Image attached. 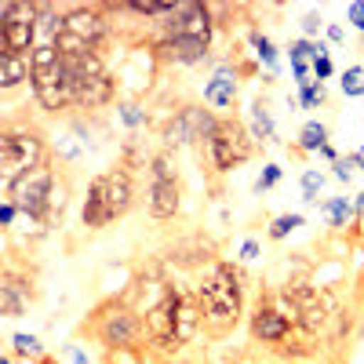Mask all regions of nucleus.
Segmentation results:
<instances>
[{
    "label": "nucleus",
    "mask_w": 364,
    "mask_h": 364,
    "mask_svg": "<svg viewBox=\"0 0 364 364\" xmlns=\"http://www.w3.org/2000/svg\"><path fill=\"white\" fill-rule=\"evenodd\" d=\"M299 26H302V37L310 41V37H317V33H321V15H317V11H306Z\"/></svg>",
    "instance_id": "obj_32"
},
{
    "label": "nucleus",
    "mask_w": 364,
    "mask_h": 364,
    "mask_svg": "<svg viewBox=\"0 0 364 364\" xmlns=\"http://www.w3.org/2000/svg\"><path fill=\"white\" fill-rule=\"evenodd\" d=\"M353 204H357V219H360V223H364V190H360V193H357V197H353Z\"/></svg>",
    "instance_id": "obj_38"
},
{
    "label": "nucleus",
    "mask_w": 364,
    "mask_h": 364,
    "mask_svg": "<svg viewBox=\"0 0 364 364\" xmlns=\"http://www.w3.org/2000/svg\"><path fill=\"white\" fill-rule=\"evenodd\" d=\"M63 353H66V357H70L73 364H91V360H87V353H84V350H80L77 343H66V346H63Z\"/></svg>",
    "instance_id": "obj_36"
},
{
    "label": "nucleus",
    "mask_w": 364,
    "mask_h": 364,
    "mask_svg": "<svg viewBox=\"0 0 364 364\" xmlns=\"http://www.w3.org/2000/svg\"><path fill=\"white\" fill-rule=\"evenodd\" d=\"M48 161H55V149L48 142L44 124L29 117V106L8 109L0 117V175H4V186Z\"/></svg>",
    "instance_id": "obj_4"
},
{
    "label": "nucleus",
    "mask_w": 364,
    "mask_h": 364,
    "mask_svg": "<svg viewBox=\"0 0 364 364\" xmlns=\"http://www.w3.org/2000/svg\"><path fill=\"white\" fill-rule=\"evenodd\" d=\"M29 87H33V102L48 117L73 113V84L55 44H37L29 55Z\"/></svg>",
    "instance_id": "obj_8"
},
{
    "label": "nucleus",
    "mask_w": 364,
    "mask_h": 364,
    "mask_svg": "<svg viewBox=\"0 0 364 364\" xmlns=\"http://www.w3.org/2000/svg\"><path fill=\"white\" fill-rule=\"evenodd\" d=\"M63 63H66V73H70V84H73V113L91 117V113H99V109L117 102V77L109 73L102 55H80V58L63 55Z\"/></svg>",
    "instance_id": "obj_9"
},
{
    "label": "nucleus",
    "mask_w": 364,
    "mask_h": 364,
    "mask_svg": "<svg viewBox=\"0 0 364 364\" xmlns=\"http://www.w3.org/2000/svg\"><path fill=\"white\" fill-rule=\"evenodd\" d=\"M139 200V171H132L128 164H113L106 171H99L87 182L84 193V208H80V223L84 230L99 233L113 223H120L124 215H132V208Z\"/></svg>",
    "instance_id": "obj_5"
},
{
    "label": "nucleus",
    "mask_w": 364,
    "mask_h": 364,
    "mask_svg": "<svg viewBox=\"0 0 364 364\" xmlns=\"http://www.w3.org/2000/svg\"><path fill=\"white\" fill-rule=\"evenodd\" d=\"M117 117L124 120V128L132 135H139V128H149V109L142 102H120L117 106Z\"/></svg>",
    "instance_id": "obj_23"
},
{
    "label": "nucleus",
    "mask_w": 364,
    "mask_h": 364,
    "mask_svg": "<svg viewBox=\"0 0 364 364\" xmlns=\"http://www.w3.org/2000/svg\"><path fill=\"white\" fill-rule=\"evenodd\" d=\"M299 226H306V219H302L299 211H284V215H273V219H269L266 237H269V240H288Z\"/></svg>",
    "instance_id": "obj_21"
},
{
    "label": "nucleus",
    "mask_w": 364,
    "mask_h": 364,
    "mask_svg": "<svg viewBox=\"0 0 364 364\" xmlns=\"http://www.w3.org/2000/svg\"><path fill=\"white\" fill-rule=\"evenodd\" d=\"M295 146L302 149V154H321V149L328 146V124H321V120H306V124L299 128Z\"/></svg>",
    "instance_id": "obj_20"
},
{
    "label": "nucleus",
    "mask_w": 364,
    "mask_h": 364,
    "mask_svg": "<svg viewBox=\"0 0 364 364\" xmlns=\"http://www.w3.org/2000/svg\"><path fill=\"white\" fill-rule=\"evenodd\" d=\"M193 295L200 306V339L226 343L248 321V273L233 259H215L193 281Z\"/></svg>",
    "instance_id": "obj_1"
},
{
    "label": "nucleus",
    "mask_w": 364,
    "mask_h": 364,
    "mask_svg": "<svg viewBox=\"0 0 364 364\" xmlns=\"http://www.w3.org/2000/svg\"><path fill=\"white\" fill-rule=\"evenodd\" d=\"M161 364H204V353H200V346H193L182 357H171V360H161Z\"/></svg>",
    "instance_id": "obj_34"
},
{
    "label": "nucleus",
    "mask_w": 364,
    "mask_h": 364,
    "mask_svg": "<svg viewBox=\"0 0 364 364\" xmlns=\"http://www.w3.org/2000/svg\"><path fill=\"white\" fill-rule=\"evenodd\" d=\"M328 102V91L321 80H310V84H299V106L302 109H321Z\"/></svg>",
    "instance_id": "obj_25"
},
{
    "label": "nucleus",
    "mask_w": 364,
    "mask_h": 364,
    "mask_svg": "<svg viewBox=\"0 0 364 364\" xmlns=\"http://www.w3.org/2000/svg\"><path fill=\"white\" fill-rule=\"evenodd\" d=\"M255 154H259V142L252 139V128L237 113L215 117L211 132L197 146L200 171H204V178L211 182V186H215V193H219V178L230 175V171H237V168H245Z\"/></svg>",
    "instance_id": "obj_6"
},
{
    "label": "nucleus",
    "mask_w": 364,
    "mask_h": 364,
    "mask_svg": "<svg viewBox=\"0 0 364 364\" xmlns=\"http://www.w3.org/2000/svg\"><path fill=\"white\" fill-rule=\"evenodd\" d=\"M248 128H252V139L259 142V149L277 142V124H273V113H269V95H255L252 102V117H248Z\"/></svg>",
    "instance_id": "obj_14"
},
{
    "label": "nucleus",
    "mask_w": 364,
    "mask_h": 364,
    "mask_svg": "<svg viewBox=\"0 0 364 364\" xmlns=\"http://www.w3.org/2000/svg\"><path fill=\"white\" fill-rule=\"evenodd\" d=\"M8 353H15V357H22V360H29V364H37V360L48 353V346H44L37 336H29V331H15V336L8 339Z\"/></svg>",
    "instance_id": "obj_19"
},
{
    "label": "nucleus",
    "mask_w": 364,
    "mask_h": 364,
    "mask_svg": "<svg viewBox=\"0 0 364 364\" xmlns=\"http://www.w3.org/2000/svg\"><path fill=\"white\" fill-rule=\"evenodd\" d=\"M262 255V248H259V240L255 237H248L245 245H240V262H255Z\"/></svg>",
    "instance_id": "obj_33"
},
{
    "label": "nucleus",
    "mask_w": 364,
    "mask_h": 364,
    "mask_svg": "<svg viewBox=\"0 0 364 364\" xmlns=\"http://www.w3.org/2000/svg\"><path fill=\"white\" fill-rule=\"evenodd\" d=\"M200 339V306L193 288L168 281L146 310V346L157 360L182 357Z\"/></svg>",
    "instance_id": "obj_2"
},
{
    "label": "nucleus",
    "mask_w": 364,
    "mask_h": 364,
    "mask_svg": "<svg viewBox=\"0 0 364 364\" xmlns=\"http://www.w3.org/2000/svg\"><path fill=\"white\" fill-rule=\"evenodd\" d=\"M37 364H63V360H58V357H51V353H44V357H41Z\"/></svg>",
    "instance_id": "obj_40"
},
{
    "label": "nucleus",
    "mask_w": 364,
    "mask_h": 364,
    "mask_svg": "<svg viewBox=\"0 0 364 364\" xmlns=\"http://www.w3.org/2000/svg\"><path fill=\"white\" fill-rule=\"evenodd\" d=\"M41 4L33 0H4L0 4V55H33L37 48Z\"/></svg>",
    "instance_id": "obj_11"
},
{
    "label": "nucleus",
    "mask_w": 364,
    "mask_h": 364,
    "mask_svg": "<svg viewBox=\"0 0 364 364\" xmlns=\"http://www.w3.org/2000/svg\"><path fill=\"white\" fill-rule=\"evenodd\" d=\"M353 164H357V171H364V146L353 149Z\"/></svg>",
    "instance_id": "obj_39"
},
{
    "label": "nucleus",
    "mask_w": 364,
    "mask_h": 364,
    "mask_svg": "<svg viewBox=\"0 0 364 364\" xmlns=\"http://www.w3.org/2000/svg\"><path fill=\"white\" fill-rule=\"evenodd\" d=\"M0 314H4L8 321L26 317V314H29V299H26V295H18V291H15V288H8V284H0Z\"/></svg>",
    "instance_id": "obj_22"
},
{
    "label": "nucleus",
    "mask_w": 364,
    "mask_h": 364,
    "mask_svg": "<svg viewBox=\"0 0 364 364\" xmlns=\"http://www.w3.org/2000/svg\"><path fill=\"white\" fill-rule=\"evenodd\" d=\"M277 182H281V168H277V164H262V171H259V178H255V193L273 190Z\"/></svg>",
    "instance_id": "obj_28"
},
{
    "label": "nucleus",
    "mask_w": 364,
    "mask_h": 364,
    "mask_svg": "<svg viewBox=\"0 0 364 364\" xmlns=\"http://www.w3.org/2000/svg\"><path fill=\"white\" fill-rule=\"evenodd\" d=\"M70 193H73V186L66 178V164L58 157L4 186V200H11L29 223H37L41 233H48L51 226H63Z\"/></svg>",
    "instance_id": "obj_3"
},
{
    "label": "nucleus",
    "mask_w": 364,
    "mask_h": 364,
    "mask_svg": "<svg viewBox=\"0 0 364 364\" xmlns=\"http://www.w3.org/2000/svg\"><path fill=\"white\" fill-rule=\"evenodd\" d=\"M237 99H240V77L226 63H219L215 73H211L208 84H204V106L211 113L226 117V113H237Z\"/></svg>",
    "instance_id": "obj_12"
},
{
    "label": "nucleus",
    "mask_w": 364,
    "mask_h": 364,
    "mask_svg": "<svg viewBox=\"0 0 364 364\" xmlns=\"http://www.w3.org/2000/svg\"><path fill=\"white\" fill-rule=\"evenodd\" d=\"M321 215L328 219V226H331V233H350L360 219H357V204L350 200V197H331V200H324L321 204Z\"/></svg>",
    "instance_id": "obj_17"
},
{
    "label": "nucleus",
    "mask_w": 364,
    "mask_h": 364,
    "mask_svg": "<svg viewBox=\"0 0 364 364\" xmlns=\"http://www.w3.org/2000/svg\"><path fill=\"white\" fill-rule=\"evenodd\" d=\"M321 157H324V161H331V164H336V161H339V154H336V146H331V142H328V146L321 149Z\"/></svg>",
    "instance_id": "obj_37"
},
{
    "label": "nucleus",
    "mask_w": 364,
    "mask_h": 364,
    "mask_svg": "<svg viewBox=\"0 0 364 364\" xmlns=\"http://www.w3.org/2000/svg\"><path fill=\"white\" fill-rule=\"evenodd\" d=\"M353 171H357L353 157H339L336 164H331V175H336L339 182H350V178H353Z\"/></svg>",
    "instance_id": "obj_31"
},
{
    "label": "nucleus",
    "mask_w": 364,
    "mask_h": 364,
    "mask_svg": "<svg viewBox=\"0 0 364 364\" xmlns=\"http://www.w3.org/2000/svg\"><path fill=\"white\" fill-rule=\"evenodd\" d=\"M346 22L357 29V33L364 37V0H353V4L346 8Z\"/></svg>",
    "instance_id": "obj_30"
},
{
    "label": "nucleus",
    "mask_w": 364,
    "mask_h": 364,
    "mask_svg": "<svg viewBox=\"0 0 364 364\" xmlns=\"http://www.w3.org/2000/svg\"><path fill=\"white\" fill-rule=\"evenodd\" d=\"M0 284H8L18 295H26L29 306L41 302V269L29 259H22L15 248H8V255H4V266H0Z\"/></svg>",
    "instance_id": "obj_13"
},
{
    "label": "nucleus",
    "mask_w": 364,
    "mask_h": 364,
    "mask_svg": "<svg viewBox=\"0 0 364 364\" xmlns=\"http://www.w3.org/2000/svg\"><path fill=\"white\" fill-rule=\"evenodd\" d=\"M324 37H328L331 44H343V41H346V29H343L339 22H328V26H324Z\"/></svg>",
    "instance_id": "obj_35"
},
{
    "label": "nucleus",
    "mask_w": 364,
    "mask_h": 364,
    "mask_svg": "<svg viewBox=\"0 0 364 364\" xmlns=\"http://www.w3.org/2000/svg\"><path fill=\"white\" fill-rule=\"evenodd\" d=\"M18 215H22V211H18L11 200H4V204H0V230H4L8 237L15 233V219H18Z\"/></svg>",
    "instance_id": "obj_29"
},
{
    "label": "nucleus",
    "mask_w": 364,
    "mask_h": 364,
    "mask_svg": "<svg viewBox=\"0 0 364 364\" xmlns=\"http://www.w3.org/2000/svg\"><path fill=\"white\" fill-rule=\"evenodd\" d=\"M336 77V63H331V51H328V44H321L317 41V63H314V80H331Z\"/></svg>",
    "instance_id": "obj_27"
},
{
    "label": "nucleus",
    "mask_w": 364,
    "mask_h": 364,
    "mask_svg": "<svg viewBox=\"0 0 364 364\" xmlns=\"http://www.w3.org/2000/svg\"><path fill=\"white\" fill-rule=\"evenodd\" d=\"M26 80H29V58L26 55H0V91L11 95Z\"/></svg>",
    "instance_id": "obj_18"
},
{
    "label": "nucleus",
    "mask_w": 364,
    "mask_h": 364,
    "mask_svg": "<svg viewBox=\"0 0 364 364\" xmlns=\"http://www.w3.org/2000/svg\"><path fill=\"white\" fill-rule=\"evenodd\" d=\"M117 26L113 15L106 11V0L99 4H63V33H58L55 48L80 58V55H109L117 48Z\"/></svg>",
    "instance_id": "obj_7"
},
{
    "label": "nucleus",
    "mask_w": 364,
    "mask_h": 364,
    "mask_svg": "<svg viewBox=\"0 0 364 364\" xmlns=\"http://www.w3.org/2000/svg\"><path fill=\"white\" fill-rule=\"evenodd\" d=\"M299 186H302V200L306 204H321V190H324V171L317 168H306L299 178Z\"/></svg>",
    "instance_id": "obj_24"
},
{
    "label": "nucleus",
    "mask_w": 364,
    "mask_h": 364,
    "mask_svg": "<svg viewBox=\"0 0 364 364\" xmlns=\"http://www.w3.org/2000/svg\"><path fill=\"white\" fill-rule=\"evenodd\" d=\"M288 63H291V73H295L299 84H310L314 80V63H317V41L295 37L288 44Z\"/></svg>",
    "instance_id": "obj_15"
},
{
    "label": "nucleus",
    "mask_w": 364,
    "mask_h": 364,
    "mask_svg": "<svg viewBox=\"0 0 364 364\" xmlns=\"http://www.w3.org/2000/svg\"><path fill=\"white\" fill-rule=\"evenodd\" d=\"M357 51H364V37H360V41H357Z\"/></svg>",
    "instance_id": "obj_41"
},
{
    "label": "nucleus",
    "mask_w": 364,
    "mask_h": 364,
    "mask_svg": "<svg viewBox=\"0 0 364 364\" xmlns=\"http://www.w3.org/2000/svg\"><path fill=\"white\" fill-rule=\"evenodd\" d=\"M245 41H248V48H252V55L259 58V66H266V73H269V80L277 77V70H281V55H277V44H273L262 29H259V22H252L248 29H245Z\"/></svg>",
    "instance_id": "obj_16"
},
{
    "label": "nucleus",
    "mask_w": 364,
    "mask_h": 364,
    "mask_svg": "<svg viewBox=\"0 0 364 364\" xmlns=\"http://www.w3.org/2000/svg\"><path fill=\"white\" fill-rule=\"evenodd\" d=\"M339 87L346 99H360L364 95V66H346L339 77Z\"/></svg>",
    "instance_id": "obj_26"
},
{
    "label": "nucleus",
    "mask_w": 364,
    "mask_h": 364,
    "mask_svg": "<svg viewBox=\"0 0 364 364\" xmlns=\"http://www.w3.org/2000/svg\"><path fill=\"white\" fill-rule=\"evenodd\" d=\"M182 208V171L171 149H154L146 168V211L154 223H168Z\"/></svg>",
    "instance_id": "obj_10"
}]
</instances>
